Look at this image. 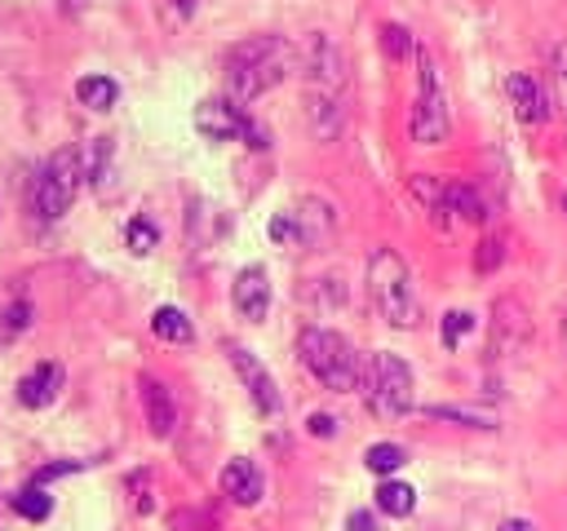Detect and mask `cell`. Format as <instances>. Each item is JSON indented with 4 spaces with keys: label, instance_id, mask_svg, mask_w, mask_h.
Listing matches in <instances>:
<instances>
[{
    "label": "cell",
    "instance_id": "obj_1",
    "mask_svg": "<svg viewBox=\"0 0 567 531\" xmlns=\"http://www.w3.org/2000/svg\"><path fill=\"white\" fill-rule=\"evenodd\" d=\"M301 80H306V124L319 142H332L346 128V53L315 31L301 49Z\"/></svg>",
    "mask_w": 567,
    "mask_h": 531
},
{
    "label": "cell",
    "instance_id": "obj_2",
    "mask_svg": "<svg viewBox=\"0 0 567 531\" xmlns=\"http://www.w3.org/2000/svg\"><path fill=\"white\" fill-rule=\"evenodd\" d=\"M292 44L284 35H248L226 53V93L230 102H252L292 71Z\"/></svg>",
    "mask_w": 567,
    "mask_h": 531
},
{
    "label": "cell",
    "instance_id": "obj_3",
    "mask_svg": "<svg viewBox=\"0 0 567 531\" xmlns=\"http://www.w3.org/2000/svg\"><path fill=\"white\" fill-rule=\"evenodd\" d=\"M368 296L377 305V314L390 327L412 332L421 323V301L412 288V270L403 266V257L394 248H372L368 252Z\"/></svg>",
    "mask_w": 567,
    "mask_h": 531
},
{
    "label": "cell",
    "instance_id": "obj_4",
    "mask_svg": "<svg viewBox=\"0 0 567 531\" xmlns=\"http://www.w3.org/2000/svg\"><path fill=\"white\" fill-rule=\"evenodd\" d=\"M297 354H301L306 372H310L323 389H332V394L359 389L363 363H359L354 345H350L341 332H332V327H306V332L297 336Z\"/></svg>",
    "mask_w": 567,
    "mask_h": 531
},
{
    "label": "cell",
    "instance_id": "obj_5",
    "mask_svg": "<svg viewBox=\"0 0 567 531\" xmlns=\"http://www.w3.org/2000/svg\"><path fill=\"white\" fill-rule=\"evenodd\" d=\"M84 177H89V173H84V159H80L75 146L53 150V155L44 159V168L35 173V181H31V212H35L40 221H58V217L71 208V199H75V190H80Z\"/></svg>",
    "mask_w": 567,
    "mask_h": 531
},
{
    "label": "cell",
    "instance_id": "obj_6",
    "mask_svg": "<svg viewBox=\"0 0 567 531\" xmlns=\"http://www.w3.org/2000/svg\"><path fill=\"white\" fill-rule=\"evenodd\" d=\"M412 142L421 146H439L452 133V106H447V88L443 75L434 66V58L425 49H416V102H412Z\"/></svg>",
    "mask_w": 567,
    "mask_h": 531
},
{
    "label": "cell",
    "instance_id": "obj_7",
    "mask_svg": "<svg viewBox=\"0 0 567 531\" xmlns=\"http://www.w3.org/2000/svg\"><path fill=\"white\" fill-rule=\"evenodd\" d=\"M359 385H363L368 407H372L381 420H394V416L412 412V367H408L399 354L377 350V354L363 363Z\"/></svg>",
    "mask_w": 567,
    "mask_h": 531
},
{
    "label": "cell",
    "instance_id": "obj_8",
    "mask_svg": "<svg viewBox=\"0 0 567 531\" xmlns=\"http://www.w3.org/2000/svg\"><path fill=\"white\" fill-rule=\"evenodd\" d=\"M195 128H199L204 137H213V142H235V137H244L248 146H266V133H261L235 102H221V97L195 106Z\"/></svg>",
    "mask_w": 567,
    "mask_h": 531
},
{
    "label": "cell",
    "instance_id": "obj_9",
    "mask_svg": "<svg viewBox=\"0 0 567 531\" xmlns=\"http://www.w3.org/2000/svg\"><path fill=\"white\" fill-rule=\"evenodd\" d=\"M226 354H230V367L239 372V381L248 385L257 412H261V416H279V412H284V398H279V389H275V376L261 367V358H257L252 350H244V345H226Z\"/></svg>",
    "mask_w": 567,
    "mask_h": 531
},
{
    "label": "cell",
    "instance_id": "obj_10",
    "mask_svg": "<svg viewBox=\"0 0 567 531\" xmlns=\"http://www.w3.org/2000/svg\"><path fill=\"white\" fill-rule=\"evenodd\" d=\"M230 301H235L239 319L261 323L266 310H270V279H266V270H261V266H244V270L235 274V283H230Z\"/></svg>",
    "mask_w": 567,
    "mask_h": 531
},
{
    "label": "cell",
    "instance_id": "obj_11",
    "mask_svg": "<svg viewBox=\"0 0 567 531\" xmlns=\"http://www.w3.org/2000/svg\"><path fill=\"white\" fill-rule=\"evenodd\" d=\"M137 389H142V407H146L151 434H155V438H173V429H177V403H173L168 385H159L155 376H142Z\"/></svg>",
    "mask_w": 567,
    "mask_h": 531
},
{
    "label": "cell",
    "instance_id": "obj_12",
    "mask_svg": "<svg viewBox=\"0 0 567 531\" xmlns=\"http://www.w3.org/2000/svg\"><path fill=\"white\" fill-rule=\"evenodd\" d=\"M505 93H509V102H514V115L518 119H527V124H545L554 111H549V93L532 80V75H523V71H514L509 80H505Z\"/></svg>",
    "mask_w": 567,
    "mask_h": 531
},
{
    "label": "cell",
    "instance_id": "obj_13",
    "mask_svg": "<svg viewBox=\"0 0 567 531\" xmlns=\"http://www.w3.org/2000/svg\"><path fill=\"white\" fill-rule=\"evenodd\" d=\"M527 332H532L527 310H523L518 301L501 296V301L492 305V350H496V354H505V350H514L518 341H527Z\"/></svg>",
    "mask_w": 567,
    "mask_h": 531
},
{
    "label": "cell",
    "instance_id": "obj_14",
    "mask_svg": "<svg viewBox=\"0 0 567 531\" xmlns=\"http://www.w3.org/2000/svg\"><path fill=\"white\" fill-rule=\"evenodd\" d=\"M62 394V367L58 363H35L22 381H18V403L22 407H49L53 398Z\"/></svg>",
    "mask_w": 567,
    "mask_h": 531
},
{
    "label": "cell",
    "instance_id": "obj_15",
    "mask_svg": "<svg viewBox=\"0 0 567 531\" xmlns=\"http://www.w3.org/2000/svg\"><path fill=\"white\" fill-rule=\"evenodd\" d=\"M261 469L252 465V460H244V456H235L226 469H221V491L235 500V504H257L261 500Z\"/></svg>",
    "mask_w": 567,
    "mask_h": 531
},
{
    "label": "cell",
    "instance_id": "obj_16",
    "mask_svg": "<svg viewBox=\"0 0 567 531\" xmlns=\"http://www.w3.org/2000/svg\"><path fill=\"white\" fill-rule=\"evenodd\" d=\"M292 212V221H297V243H315V239H323L328 230H332V208L323 204V199H315V195H306L297 208H288Z\"/></svg>",
    "mask_w": 567,
    "mask_h": 531
},
{
    "label": "cell",
    "instance_id": "obj_17",
    "mask_svg": "<svg viewBox=\"0 0 567 531\" xmlns=\"http://www.w3.org/2000/svg\"><path fill=\"white\" fill-rule=\"evenodd\" d=\"M151 332H155L159 341H168V345H186V341L195 336L186 310H177V305H159V310L151 314Z\"/></svg>",
    "mask_w": 567,
    "mask_h": 531
},
{
    "label": "cell",
    "instance_id": "obj_18",
    "mask_svg": "<svg viewBox=\"0 0 567 531\" xmlns=\"http://www.w3.org/2000/svg\"><path fill=\"white\" fill-rule=\"evenodd\" d=\"M75 97L89 111H111L115 97H120V84L111 75H84V80H75Z\"/></svg>",
    "mask_w": 567,
    "mask_h": 531
},
{
    "label": "cell",
    "instance_id": "obj_19",
    "mask_svg": "<svg viewBox=\"0 0 567 531\" xmlns=\"http://www.w3.org/2000/svg\"><path fill=\"white\" fill-rule=\"evenodd\" d=\"M443 212H456V217H465V221H483V217H487L483 199H478L474 186H465V181H443Z\"/></svg>",
    "mask_w": 567,
    "mask_h": 531
},
{
    "label": "cell",
    "instance_id": "obj_20",
    "mask_svg": "<svg viewBox=\"0 0 567 531\" xmlns=\"http://www.w3.org/2000/svg\"><path fill=\"white\" fill-rule=\"evenodd\" d=\"M377 509L390 513V518H408L416 509V487L412 482H399V478H385L377 487Z\"/></svg>",
    "mask_w": 567,
    "mask_h": 531
},
{
    "label": "cell",
    "instance_id": "obj_21",
    "mask_svg": "<svg viewBox=\"0 0 567 531\" xmlns=\"http://www.w3.org/2000/svg\"><path fill=\"white\" fill-rule=\"evenodd\" d=\"M425 416H434V420H461L465 429H496V416L492 412L456 407V403H434V407H425Z\"/></svg>",
    "mask_w": 567,
    "mask_h": 531
},
{
    "label": "cell",
    "instance_id": "obj_22",
    "mask_svg": "<svg viewBox=\"0 0 567 531\" xmlns=\"http://www.w3.org/2000/svg\"><path fill=\"white\" fill-rule=\"evenodd\" d=\"M363 465H368L372 473L390 478L394 469H403V465H408V451H403L399 442H372V447L363 451Z\"/></svg>",
    "mask_w": 567,
    "mask_h": 531
},
{
    "label": "cell",
    "instance_id": "obj_23",
    "mask_svg": "<svg viewBox=\"0 0 567 531\" xmlns=\"http://www.w3.org/2000/svg\"><path fill=\"white\" fill-rule=\"evenodd\" d=\"M13 509H18L27 522H44V518H49V509H53V496L35 482V487H22V491L13 496Z\"/></svg>",
    "mask_w": 567,
    "mask_h": 531
},
{
    "label": "cell",
    "instance_id": "obj_24",
    "mask_svg": "<svg viewBox=\"0 0 567 531\" xmlns=\"http://www.w3.org/2000/svg\"><path fill=\"white\" fill-rule=\"evenodd\" d=\"M155 239H159V230H155L146 217H133V221L124 226V243H128L137 257H146V252L155 248Z\"/></svg>",
    "mask_w": 567,
    "mask_h": 531
},
{
    "label": "cell",
    "instance_id": "obj_25",
    "mask_svg": "<svg viewBox=\"0 0 567 531\" xmlns=\"http://www.w3.org/2000/svg\"><path fill=\"white\" fill-rule=\"evenodd\" d=\"M470 327H474V314L470 310H447L443 323H439V336H443V345H461V336Z\"/></svg>",
    "mask_w": 567,
    "mask_h": 531
},
{
    "label": "cell",
    "instance_id": "obj_26",
    "mask_svg": "<svg viewBox=\"0 0 567 531\" xmlns=\"http://www.w3.org/2000/svg\"><path fill=\"white\" fill-rule=\"evenodd\" d=\"M501 261H505V239H501V235H487V239L478 243V252H474V270L487 274V270H496Z\"/></svg>",
    "mask_w": 567,
    "mask_h": 531
},
{
    "label": "cell",
    "instance_id": "obj_27",
    "mask_svg": "<svg viewBox=\"0 0 567 531\" xmlns=\"http://www.w3.org/2000/svg\"><path fill=\"white\" fill-rule=\"evenodd\" d=\"M381 44H385V53L390 58H408L416 44H412V35L403 31V27H381Z\"/></svg>",
    "mask_w": 567,
    "mask_h": 531
},
{
    "label": "cell",
    "instance_id": "obj_28",
    "mask_svg": "<svg viewBox=\"0 0 567 531\" xmlns=\"http://www.w3.org/2000/svg\"><path fill=\"white\" fill-rule=\"evenodd\" d=\"M27 323H31V305L18 301V305H9V310L0 314V336H18Z\"/></svg>",
    "mask_w": 567,
    "mask_h": 531
},
{
    "label": "cell",
    "instance_id": "obj_29",
    "mask_svg": "<svg viewBox=\"0 0 567 531\" xmlns=\"http://www.w3.org/2000/svg\"><path fill=\"white\" fill-rule=\"evenodd\" d=\"M306 429H310L315 438H332V434H337V420H332L328 412H315V416L306 420Z\"/></svg>",
    "mask_w": 567,
    "mask_h": 531
},
{
    "label": "cell",
    "instance_id": "obj_30",
    "mask_svg": "<svg viewBox=\"0 0 567 531\" xmlns=\"http://www.w3.org/2000/svg\"><path fill=\"white\" fill-rule=\"evenodd\" d=\"M80 469V460H58V465H44L40 473H35V482H49V478H58V473H75Z\"/></svg>",
    "mask_w": 567,
    "mask_h": 531
},
{
    "label": "cell",
    "instance_id": "obj_31",
    "mask_svg": "<svg viewBox=\"0 0 567 531\" xmlns=\"http://www.w3.org/2000/svg\"><path fill=\"white\" fill-rule=\"evenodd\" d=\"M346 531H377V518H372L368 509H354V513L346 518Z\"/></svg>",
    "mask_w": 567,
    "mask_h": 531
},
{
    "label": "cell",
    "instance_id": "obj_32",
    "mask_svg": "<svg viewBox=\"0 0 567 531\" xmlns=\"http://www.w3.org/2000/svg\"><path fill=\"white\" fill-rule=\"evenodd\" d=\"M501 531H536V527H532L527 518H505V522H501Z\"/></svg>",
    "mask_w": 567,
    "mask_h": 531
},
{
    "label": "cell",
    "instance_id": "obj_33",
    "mask_svg": "<svg viewBox=\"0 0 567 531\" xmlns=\"http://www.w3.org/2000/svg\"><path fill=\"white\" fill-rule=\"evenodd\" d=\"M563 350H567V314H563Z\"/></svg>",
    "mask_w": 567,
    "mask_h": 531
},
{
    "label": "cell",
    "instance_id": "obj_34",
    "mask_svg": "<svg viewBox=\"0 0 567 531\" xmlns=\"http://www.w3.org/2000/svg\"><path fill=\"white\" fill-rule=\"evenodd\" d=\"M563 204H567V199H563Z\"/></svg>",
    "mask_w": 567,
    "mask_h": 531
}]
</instances>
